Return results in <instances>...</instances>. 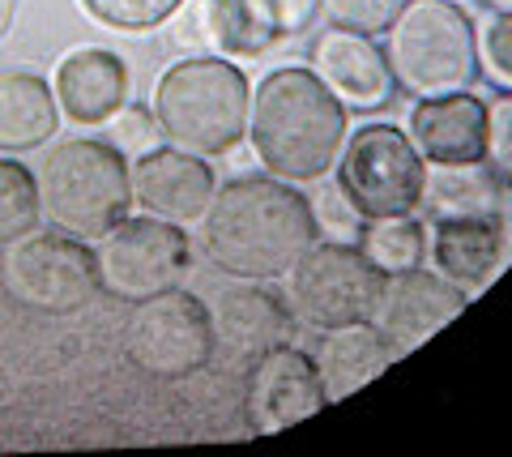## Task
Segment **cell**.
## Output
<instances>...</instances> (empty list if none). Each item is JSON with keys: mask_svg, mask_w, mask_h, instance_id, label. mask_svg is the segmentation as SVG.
<instances>
[{"mask_svg": "<svg viewBox=\"0 0 512 457\" xmlns=\"http://www.w3.org/2000/svg\"><path fill=\"white\" fill-rule=\"evenodd\" d=\"M0 282L22 308L43 317H69L82 312L99 295V261L94 244L60 227H35L22 240L5 244Z\"/></svg>", "mask_w": 512, "mask_h": 457, "instance_id": "6", "label": "cell"}, {"mask_svg": "<svg viewBox=\"0 0 512 457\" xmlns=\"http://www.w3.org/2000/svg\"><path fill=\"white\" fill-rule=\"evenodd\" d=\"M470 299L474 295L461 291L457 282H448L444 274L419 265V270L384 278L372 325L393 342L397 355H410V351H419L427 338H436L444 325H453L461 312L470 308Z\"/></svg>", "mask_w": 512, "mask_h": 457, "instance_id": "13", "label": "cell"}, {"mask_svg": "<svg viewBox=\"0 0 512 457\" xmlns=\"http://www.w3.org/2000/svg\"><path fill=\"white\" fill-rule=\"evenodd\" d=\"M427 261L436 274L474 295L504 274V265L512 261V235L495 214L436 218L427 227Z\"/></svg>", "mask_w": 512, "mask_h": 457, "instance_id": "15", "label": "cell"}, {"mask_svg": "<svg viewBox=\"0 0 512 457\" xmlns=\"http://www.w3.org/2000/svg\"><path fill=\"white\" fill-rule=\"evenodd\" d=\"M478 77L495 90H512V13H491L478 26Z\"/></svg>", "mask_w": 512, "mask_h": 457, "instance_id": "26", "label": "cell"}, {"mask_svg": "<svg viewBox=\"0 0 512 457\" xmlns=\"http://www.w3.org/2000/svg\"><path fill=\"white\" fill-rule=\"evenodd\" d=\"M504 201H508V180L487 159H478V163H453V167H427L419 214H431V218L495 214V218H504Z\"/></svg>", "mask_w": 512, "mask_h": 457, "instance_id": "21", "label": "cell"}, {"mask_svg": "<svg viewBox=\"0 0 512 457\" xmlns=\"http://www.w3.org/2000/svg\"><path fill=\"white\" fill-rule=\"evenodd\" d=\"M355 244L363 248V257L372 261L384 278L427 265V223L419 218V210H414V214L367 218V223L359 227Z\"/></svg>", "mask_w": 512, "mask_h": 457, "instance_id": "22", "label": "cell"}, {"mask_svg": "<svg viewBox=\"0 0 512 457\" xmlns=\"http://www.w3.org/2000/svg\"><path fill=\"white\" fill-rule=\"evenodd\" d=\"M406 5L410 0H320V18H325V26L359 30V35L380 39Z\"/></svg>", "mask_w": 512, "mask_h": 457, "instance_id": "25", "label": "cell"}, {"mask_svg": "<svg viewBox=\"0 0 512 457\" xmlns=\"http://www.w3.org/2000/svg\"><path fill=\"white\" fill-rule=\"evenodd\" d=\"M205 261L235 282H274L320 240L312 197L269 171L218 184L201 218Z\"/></svg>", "mask_w": 512, "mask_h": 457, "instance_id": "1", "label": "cell"}, {"mask_svg": "<svg viewBox=\"0 0 512 457\" xmlns=\"http://www.w3.org/2000/svg\"><path fill=\"white\" fill-rule=\"evenodd\" d=\"M504 227H508V235H512V184H508V201H504Z\"/></svg>", "mask_w": 512, "mask_h": 457, "instance_id": "33", "label": "cell"}, {"mask_svg": "<svg viewBox=\"0 0 512 457\" xmlns=\"http://www.w3.org/2000/svg\"><path fill=\"white\" fill-rule=\"evenodd\" d=\"M13 22H18V0H0V39L13 30Z\"/></svg>", "mask_w": 512, "mask_h": 457, "instance_id": "31", "label": "cell"}, {"mask_svg": "<svg viewBox=\"0 0 512 457\" xmlns=\"http://www.w3.org/2000/svg\"><path fill=\"white\" fill-rule=\"evenodd\" d=\"M308 69L325 82V90L346 112H380L397 94L384 43L376 35H359V30H316L308 43Z\"/></svg>", "mask_w": 512, "mask_h": 457, "instance_id": "12", "label": "cell"}, {"mask_svg": "<svg viewBox=\"0 0 512 457\" xmlns=\"http://www.w3.org/2000/svg\"><path fill=\"white\" fill-rule=\"evenodd\" d=\"M43 223L77 235H103L133 214V159L107 137H64L43 154L35 171Z\"/></svg>", "mask_w": 512, "mask_h": 457, "instance_id": "4", "label": "cell"}, {"mask_svg": "<svg viewBox=\"0 0 512 457\" xmlns=\"http://www.w3.org/2000/svg\"><path fill=\"white\" fill-rule=\"evenodd\" d=\"M60 129L52 82L30 69H0V154L39 150Z\"/></svg>", "mask_w": 512, "mask_h": 457, "instance_id": "20", "label": "cell"}, {"mask_svg": "<svg viewBox=\"0 0 512 457\" xmlns=\"http://www.w3.org/2000/svg\"><path fill=\"white\" fill-rule=\"evenodd\" d=\"M312 214H316V227L325 240H359V227L367 223V218L350 206V197L342 193L338 180H329L320 193H312Z\"/></svg>", "mask_w": 512, "mask_h": 457, "instance_id": "29", "label": "cell"}, {"mask_svg": "<svg viewBox=\"0 0 512 457\" xmlns=\"http://www.w3.org/2000/svg\"><path fill=\"white\" fill-rule=\"evenodd\" d=\"M384 274L363 257L355 240H320L286 274V299L295 317L312 329H342L372 321L380 304Z\"/></svg>", "mask_w": 512, "mask_h": 457, "instance_id": "9", "label": "cell"}, {"mask_svg": "<svg viewBox=\"0 0 512 457\" xmlns=\"http://www.w3.org/2000/svg\"><path fill=\"white\" fill-rule=\"evenodd\" d=\"M333 180L342 184L350 206L363 218L414 214L423 206L427 163H423V154L414 150V141L402 124L372 120V124H363V129L346 133Z\"/></svg>", "mask_w": 512, "mask_h": 457, "instance_id": "8", "label": "cell"}, {"mask_svg": "<svg viewBox=\"0 0 512 457\" xmlns=\"http://www.w3.org/2000/svg\"><path fill=\"white\" fill-rule=\"evenodd\" d=\"M487 163L512 184V90L487 103Z\"/></svg>", "mask_w": 512, "mask_h": 457, "instance_id": "30", "label": "cell"}, {"mask_svg": "<svg viewBox=\"0 0 512 457\" xmlns=\"http://www.w3.org/2000/svg\"><path fill=\"white\" fill-rule=\"evenodd\" d=\"M487 13H512V0H478Z\"/></svg>", "mask_w": 512, "mask_h": 457, "instance_id": "32", "label": "cell"}, {"mask_svg": "<svg viewBox=\"0 0 512 457\" xmlns=\"http://www.w3.org/2000/svg\"><path fill=\"white\" fill-rule=\"evenodd\" d=\"M150 107L167 146L218 159L248 141L252 77L227 56H180L154 77Z\"/></svg>", "mask_w": 512, "mask_h": 457, "instance_id": "3", "label": "cell"}, {"mask_svg": "<svg viewBox=\"0 0 512 457\" xmlns=\"http://www.w3.org/2000/svg\"><path fill=\"white\" fill-rule=\"evenodd\" d=\"M346 133L350 112L308 65H282L252 82L248 146L269 176L286 184L325 180L338 167Z\"/></svg>", "mask_w": 512, "mask_h": 457, "instance_id": "2", "label": "cell"}, {"mask_svg": "<svg viewBox=\"0 0 512 457\" xmlns=\"http://www.w3.org/2000/svg\"><path fill=\"white\" fill-rule=\"evenodd\" d=\"M218 184L222 180L205 154L167 146V141L133 159V206L141 214L167 218L175 227H197Z\"/></svg>", "mask_w": 512, "mask_h": 457, "instance_id": "14", "label": "cell"}, {"mask_svg": "<svg viewBox=\"0 0 512 457\" xmlns=\"http://www.w3.org/2000/svg\"><path fill=\"white\" fill-rule=\"evenodd\" d=\"M384 56L410 99L470 90L478 82V26L457 0H410L384 30Z\"/></svg>", "mask_w": 512, "mask_h": 457, "instance_id": "5", "label": "cell"}, {"mask_svg": "<svg viewBox=\"0 0 512 457\" xmlns=\"http://www.w3.org/2000/svg\"><path fill=\"white\" fill-rule=\"evenodd\" d=\"M218 351L214 312L184 287L137 299L124 321V355L154 381H184L201 372Z\"/></svg>", "mask_w": 512, "mask_h": 457, "instance_id": "7", "label": "cell"}, {"mask_svg": "<svg viewBox=\"0 0 512 457\" xmlns=\"http://www.w3.org/2000/svg\"><path fill=\"white\" fill-rule=\"evenodd\" d=\"M94 261H99L103 295L137 304V299H150L158 291L184 287L192 270V240L188 227L137 210L120 218L103 240H94Z\"/></svg>", "mask_w": 512, "mask_h": 457, "instance_id": "10", "label": "cell"}, {"mask_svg": "<svg viewBox=\"0 0 512 457\" xmlns=\"http://www.w3.org/2000/svg\"><path fill=\"white\" fill-rule=\"evenodd\" d=\"M312 355H316V368H320V381H325L329 402H342L350 393H359L363 385H372L384 368H393L397 359H402L393 351V342L384 338L372 321L325 329Z\"/></svg>", "mask_w": 512, "mask_h": 457, "instance_id": "19", "label": "cell"}, {"mask_svg": "<svg viewBox=\"0 0 512 457\" xmlns=\"http://www.w3.org/2000/svg\"><path fill=\"white\" fill-rule=\"evenodd\" d=\"M329 406L325 381H320L316 355L299 351L295 342H282L274 351L256 355L244 381V411L256 436L286 432L295 423L320 415Z\"/></svg>", "mask_w": 512, "mask_h": 457, "instance_id": "11", "label": "cell"}, {"mask_svg": "<svg viewBox=\"0 0 512 457\" xmlns=\"http://www.w3.org/2000/svg\"><path fill=\"white\" fill-rule=\"evenodd\" d=\"M86 9L90 22H99L107 30H120V35H146L175 18V9L184 0H77Z\"/></svg>", "mask_w": 512, "mask_h": 457, "instance_id": "24", "label": "cell"}, {"mask_svg": "<svg viewBox=\"0 0 512 457\" xmlns=\"http://www.w3.org/2000/svg\"><path fill=\"white\" fill-rule=\"evenodd\" d=\"M210 312H214L218 346L248 359L274 351L282 342H295V329H299L291 299L278 295L274 287H261V282L222 291Z\"/></svg>", "mask_w": 512, "mask_h": 457, "instance_id": "18", "label": "cell"}, {"mask_svg": "<svg viewBox=\"0 0 512 457\" xmlns=\"http://www.w3.org/2000/svg\"><path fill=\"white\" fill-rule=\"evenodd\" d=\"M128 90H133V77H128L124 56L111 47H73L52 73L60 120L82 124V129L111 124V116L128 103Z\"/></svg>", "mask_w": 512, "mask_h": 457, "instance_id": "17", "label": "cell"}, {"mask_svg": "<svg viewBox=\"0 0 512 457\" xmlns=\"http://www.w3.org/2000/svg\"><path fill=\"white\" fill-rule=\"evenodd\" d=\"M406 133L427 167H453L487 159V99L474 90L414 99Z\"/></svg>", "mask_w": 512, "mask_h": 457, "instance_id": "16", "label": "cell"}, {"mask_svg": "<svg viewBox=\"0 0 512 457\" xmlns=\"http://www.w3.org/2000/svg\"><path fill=\"white\" fill-rule=\"evenodd\" d=\"M244 5L261 18V26L278 43L308 35L312 22L320 18V0H244Z\"/></svg>", "mask_w": 512, "mask_h": 457, "instance_id": "27", "label": "cell"}, {"mask_svg": "<svg viewBox=\"0 0 512 457\" xmlns=\"http://www.w3.org/2000/svg\"><path fill=\"white\" fill-rule=\"evenodd\" d=\"M43 227L39 180L18 154H0V248Z\"/></svg>", "mask_w": 512, "mask_h": 457, "instance_id": "23", "label": "cell"}, {"mask_svg": "<svg viewBox=\"0 0 512 457\" xmlns=\"http://www.w3.org/2000/svg\"><path fill=\"white\" fill-rule=\"evenodd\" d=\"M116 146L128 154V159H137V154H146L154 146H163V124H158L154 107H141V103H124L116 116H111V137Z\"/></svg>", "mask_w": 512, "mask_h": 457, "instance_id": "28", "label": "cell"}]
</instances>
